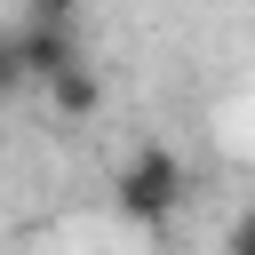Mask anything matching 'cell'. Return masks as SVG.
Instances as JSON below:
<instances>
[{
	"label": "cell",
	"mask_w": 255,
	"mask_h": 255,
	"mask_svg": "<svg viewBox=\"0 0 255 255\" xmlns=\"http://www.w3.org/2000/svg\"><path fill=\"white\" fill-rule=\"evenodd\" d=\"M175 199H183V159H175L167 143H143V151L120 159V215H135V223H167Z\"/></svg>",
	"instance_id": "obj_1"
},
{
	"label": "cell",
	"mask_w": 255,
	"mask_h": 255,
	"mask_svg": "<svg viewBox=\"0 0 255 255\" xmlns=\"http://www.w3.org/2000/svg\"><path fill=\"white\" fill-rule=\"evenodd\" d=\"M8 40H16V64H24V80H64V72L80 64V40H72V24H48V16H32V24H16Z\"/></svg>",
	"instance_id": "obj_2"
},
{
	"label": "cell",
	"mask_w": 255,
	"mask_h": 255,
	"mask_svg": "<svg viewBox=\"0 0 255 255\" xmlns=\"http://www.w3.org/2000/svg\"><path fill=\"white\" fill-rule=\"evenodd\" d=\"M48 96H56V112H64V120H88V112L104 104V88H96V72H88V64H72L64 80H48Z\"/></svg>",
	"instance_id": "obj_3"
},
{
	"label": "cell",
	"mask_w": 255,
	"mask_h": 255,
	"mask_svg": "<svg viewBox=\"0 0 255 255\" xmlns=\"http://www.w3.org/2000/svg\"><path fill=\"white\" fill-rule=\"evenodd\" d=\"M8 88H24V64H16V40L0 32V96H8Z\"/></svg>",
	"instance_id": "obj_4"
},
{
	"label": "cell",
	"mask_w": 255,
	"mask_h": 255,
	"mask_svg": "<svg viewBox=\"0 0 255 255\" xmlns=\"http://www.w3.org/2000/svg\"><path fill=\"white\" fill-rule=\"evenodd\" d=\"M231 255H255V215H239V223H231Z\"/></svg>",
	"instance_id": "obj_5"
}]
</instances>
